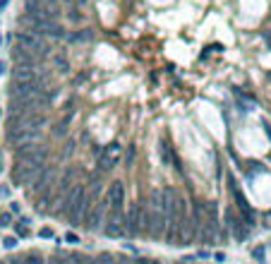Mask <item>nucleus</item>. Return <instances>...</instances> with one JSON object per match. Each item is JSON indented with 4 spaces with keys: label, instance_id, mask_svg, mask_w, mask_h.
<instances>
[{
    "label": "nucleus",
    "instance_id": "1",
    "mask_svg": "<svg viewBox=\"0 0 271 264\" xmlns=\"http://www.w3.org/2000/svg\"><path fill=\"white\" fill-rule=\"evenodd\" d=\"M48 159V149L41 147L39 142H27L17 147V161L27 163V166H41Z\"/></svg>",
    "mask_w": 271,
    "mask_h": 264
},
{
    "label": "nucleus",
    "instance_id": "2",
    "mask_svg": "<svg viewBox=\"0 0 271 264\" xmlns=\"http://www.w3.org/2000/svg\"><path fill=\"white\" fill-rule=\"evenodd\" d=\"M24 24H29L31 34H48V36H55V39H63L65 36V29L55 22V20H48V17H29L24 15Z\"/></svg>",
    "mask_w": 271,
    "mask_h": 264
},
{
    "label": "nucleus",
    "instance_id": "3",
    "mask_svg": "<svg viewBox=\"0 0 271 264\" xmlns=\"http://www.w3.org/2000/svg\"><path fill=\"white\" fill-rule=\"evenodd\" d=\"M166 214L161 211H154V209H144V216H142V231L151 235V238H161L166 233Z\"/></svg>",
    "mask_w": 271,
    "mask_h": 264
},
{
    "label": "nucleus",
    "instance_id": "4",
    "mask_svg": "<svg viewBox=\"0 0 271 264\" xmlns=\"http://www.w3.org/2000/svg\"><path fill=\"white\" fill-rule=\"evenodd\" d=\"M17 46L29 51V53H34V56H39V58L51 53V48L41 41V36H39V34H31V31H20V34H17Z\"/></svg>",
    "mask_w": 271,
    "mask_h": 264
},
{
    "label": "nucleus",
    "instance_id": "5",
    "mask_svg": "<svg viewBox=\"0 0 271 264\" xmlns=\"http://www.w3.org/2000/svg\"><path fill=\"white\" fill-rule=\"evenodd\" d=\"M106 209H108V202H94L91 209L86 211V219H84V223H86V228L89 231H99L101 226H104V221H106Z\"/></svg>",
    "mask_w": 271,
    "mask_h": 264
},
{
    "label": "nucleus",
    "instance_id": "6",
    "mask_svg": "<svg viewBox=\"0 0 271 264\" xmlns=\"http://www.w3.org/2000/svg\"><path fill=\"white\" fill-rule=\"evenodd\" d=\"M120 154H123V147H120L118 142H110L108 147L99 154V168H101V171H110L113 166H118Z\"/></svg>",
    "mask_w": 271,
    "mask_h": 264
},
{
    "label": "nucleus",
    "instance_id": "7",
    "mask_svg": "<svg viewBox=\"0 0 271 264\" xmlns=\"http://www.w3.org/2000/svg\"><path fill=\"white\" fill-rule=\"evenodd\" d=\"M142 216H144V206L142 204L130 206V211H127V216H125V233L127 235L142 233Z\"/></svg>",
    "mask_w": 271,
    "mask_h": 264
},
{
    "label": "nucleus",
    "instance_id": "8",
    "mask_svg": "<svg viewBox=\"0 0 271 264\" xmlns=\"http://www.w3.org/2000/svg\"><path fill=\"white\" fill-rule=\"evenodd\" d=\"M7 140L20 147V144H27V142H36L39 140V130H31V127H12L7 132Z\"/></svg>",
    "mask_w": 271,
    "mask_h": 264
},
{
    "label": "nucleus",
    "instance_id": "9",
    "mask_svg": "<svg viewBox=\"0 0 271 264\" xmlns=\"http://www.w3.org/2000/svg\"><path fill=\"white\" fill-rule=\"evenodd\" d=\"M106 202H108V206L113 211H123L125 209V185L123 183H113L110 185Z\"/></svg>",
    "mask_w": 271,
    "mask_h": 264
},
{
    "label": "nucleus",
    "instance_id": "10",
    "mask_svg": "<svg viewBox=\"0 0 271 264\" xmlns=\"http://www.w3.org/2000/svg\"><path fill=\"white\" fill-rule=\"evenodd\" d=\"M39 171H41V166H17L15 168V173H12V180H15V185H29V183H34L36 176H39Z\"/></svg>",
    "mask_w": 271,
    "mask_h": 264
},
{
    "label": "nucleus",
    "instance_id": "11",
    "mask_svg": "<svg viewBox=\"0 0 271 264\" xmlns=\"http://www.w3.org/2000/svg\"><path fill=\"white\" fill-rule=\"evenodd\" d=\"M226 226L233 231V235H235L238 240H245V235H247V226L238 219V214H235L233 209H228V211H226Z\"/></svg>",
    "mask_w": 271,
    "mask_h": 264
},
{
    "label": "nucleus",
    "instance_id": "12",
    "mask_svg": "<svg viewBox=\"0 0 271 264\" xmlns=\"http://www.w3.org/2000/svg\"><path fill=\"white\" fill-rule=\"evenodd\" d=\"M12 58H15V65H17V67H36V62H39L34 53H29V51L20 48V46L12 51Z\"/></svg>",
    "mask_w": 271,
    "mask_h": 264
},
{
    "label": "nucleus",
    "instance_id": "13",
    "mask_svg": "<svg viewBox=\"0 0 271 264\" xmlns=\"http://www.w3.org/2000/svg\"><path fill=\"white\" fill-rule=\"evenodd\" d=\"M12 82H41V75L34 67H15L12 70Z\"/></svg>",
    "mask_w": 271,
    "mask_h": 264
},
{
    "label": "nucleus",
    "instance_id": "14",
    "mask_svg": "<svg viewBox=\"0 0 271 264\" xmlns=\"http://www.w3.org/2000/svg\"><path fill=\"white\" fill-rule=\"evenodd\" d=\"M125 233V219H123V211H113V216L108 219V226H106V235H123Z\"/></svg>",
    "mask_w": 271,
    "mask_h": 264
},
{
    "label": "nucleus",
    "instance_id": "15",
    "mask_svg": "<svg viewBox=\"0 0 271 264\" xmlns=\"http://www.w3.org/2000/svg\"><path fill=\"white\" fill-rule=\"evenodd\" d=\"M233 195H235L238 209H240V214H243V223H245V226H252V223H254V211H252V206L247 204V200L240 195V190H235Z\"/></svg>",
    "mask_w": 271,
    "mask_h": 264
},
{
    "label": "nucleus",
    "instance_id": "16",
    "mask_svg": "<svg viewBox=\"0 0 271 264\" xmlns=\"http://www.w3.org/2000/svg\"><path fill=\"white\" fill-rule=\"evenodd\" d=\"M75 185H77V176H75V171H67L65 176L60 178V183H58V192H60V195H65V192H70Z\"/></svg>",
    "mask_w": 271,
    "mask_h": 264
},
{
    "label": "nucleus",
    "instance_id": "17",
    "mask_svg": "<svg viewBox=\"0 0 271 264\" xmlns=\"http://www.w3.org/2000/svg\"><path fill=\"white\" fill-rule=\"evenodd\" d=\"M15 264H46V260L41 257V255H36V252H29L24 257H17V260H12Z\"/></svg>",
    "mask_w": 271,
    "mask_h": 264
},
{
    "label": "nucleus",
    "instance_id": "18",
    "mask_svg": "<svg viewBox=\"0 0 271 264\" xmlns=\"http://www.w3.org/2000/svg\"><path fill=\"white\" fill-rule=\"evenodd\" d=\"M159 156H161V161L166 166H170L173 163V159H170V144H168V140H161V144H159Z\"/></svg>",
    "mask_w": 271,
    "mask_h": 264
},
{
    "label": "nucleus",
    "instance_id": "19",
    "mask_svg": "<svg viewBox=\"0 0 271 264\" xmlns=\"http://www.w3.org/2000/svg\"><path fill=\"white\" fill-rule=\"evenodd\" d=\"M264 255H267L264 245H257V247L252 250V260H254V262H264Z\"/></svg>",
    "mask_w": 271,
    "mask_h": 264
},
{
    "label": "nucleus",
    "instance_id": "20",
    "mask_svg": "<svg viewBox=\"0 0 271 264\" xmlns=\"http://www.w3.org/2000/svg\"><path fill=\"white\" fill-rule=\"evenodd\" d=\"M96 262H99V264H115V255H110V252H101V255L96 257Z\"/></svg>",
    "mask_w": 271,
    "mask_h": 264
},
{
    "label": "nucleus",
    "instance_id": "21",
    "mask_svg": "<svg viewBox=\"0 0 271 264\" xmlns=\"http://www.w3.org/2000/svg\"><path fill=\"white\" fill-rule=\"evenodd\" d=\"M94 260H89L86 255H70V264H91Z\"/></svg>",
    "mask_w": 271,
    "mask_h": 264
},
{
    "label": "nucleus",
    "instance_id": "22",
    "mask_svg": "<svg viewBox=\"0 0 271 264\" xmlns=\"http://www.w3.org/2000/svg\"><path fill=\"white\" fill-rule=\"evenodd\" d=\"M46 264H70V257H65V255H55V257H51Z\"/></svg>",
    "mask_w": 271,
    "mask_h": 264
},
{
    "label": "nucleus",
    "instance_id": "23",
    "mask_svg": "<svg viewBox=\"0 0 271 264\" xmlns=\"http://www.w3.org/2000/svg\"><path fill=\"white\" fill-rule=\"evenodd\" d=\"M89 39H91V31L89 29H84L82 34H75V36H72V41H89Z\"/></svg>",
    "mask_w": 271,
    "mask_h": 264
},
{
    "label": "nucleus",
    "instance_id": "24",
    "mask_svg": "<svg viewBox=\"0 0 271 264\" xmlns=\"http://www.w3.org/2000/svg\"><path fill=\"white\" fill-rule=\"evenodd\" d=\"M135 154H137L135 147H127V154H125V163H127V166H132V161H135Z\"/></svg>",
    "mask_w": 271,
    "mask_h": 264
},
{
    "label": "nucleus",
    "instance_id": "25",
    "mask_svg": "<svg viewBox=\"0 0 271 264\" xmlns=\"http://www.w3.org/2000/svg\"><path fill=\"white\" fill-rule=\"evenodd\" d=\"M55 65H58V67H60L63 72H67V67H70V65H67V60H65V58H60V56L55 58Z\"/></svg>",
    "mask_w": 271,
    "mask_h": 264
},
{
    "label": "nucleus",
    "instance_id": "26",
    "mask_svg": "<svg viewBox=\"0 0 271 264\" xmlns=\"http://www.w3.org/2000/svg\"><path fill=\"white\" fill-rule=\"evenodd\" d=\"M10 219H12V216H10L7 211H2V214H0V226H10Z\"/></svg>",
    "mask_w": 271,
    "mask_h": 264
},
{
    "label": "nucleus",
    "instance_id": "27",
    "mask_svg": "<svg viewBox=\"0 0 271 264\" xmlns=\"http://www.w3.org/2000/svg\"><path fill=\"white\" fill-rule=\"evenodd\" d=\"M2 245H5L7 250H12V247L17 245V240H15V238H5V240H2Z\"/></svg>",
    "mask_w": 271,
    "mask_h": 264
},
{
    "label": "nucleus",
    "instance_id": "28",
    "mask_svg": "<svg viewBox=\"0 0 271 264\" xmlns=\"http://www.w3.org/2000/svg\"><path fill=\"white\" fill-rule=\"evenodd\" d=\"M17 235H29V226H22V223H17Z\"/></svg>",
    "mask_w": 271,
    "mask_h": 264
},
{
    "label": "nucleus",
    "instance_id": "29",
    "mask_svg": "<svg viewBox=\"0 0 271 264\" xmlns=\"http://www.w3.org/2000/svg\"><path fill=\"white\" fill-rule=\"evenodd\" d=\"M65 240H67V243H80V238H77L75 233H67L65 235Z\"/></svg>",
    "mask_w": 271,
    "mask_h": 264
},
{
    "label": "nucleus",
    "instance_id": "30",
    "mask_svg": "<svg viewBox=\"0 0 271 264\" xmlns=\"http://www.w3.org/2000/svg\"><path fill=\"white\" fill-rule=\"evenodd\" d=\"M39 235H41V238H53V231H51V228H43Z\"/></svg>",
    "mask_w": 271,
    "mask_h": 264
},
{
    "label": "nucleus",
    "instance_id": "31",
    "mask_svg": "<svg viewBox=\"0 0 271 264\" xmlns=\"http://www.w3.org/2000/svg\"><path fill=\"white\" fill-rule=\"evenodd\" d=\"M115 264H132L127 257H115Z\"/></svg>",
    "mask_w": 271,
    "mask_h": 264
},
{
    "label": "nucleus",
    "instance_id": "32",
    "mask_svg": "<svg viewBox=\"0 0 271 264\" xmlns=\"http://www.w3.org/2000/svg\"><path fill=\"white\" fill-rule=\"evenodd\" d=\"M214 260H216V262H226V255H223V252H216Z\"/></svg>",
    "mask_w": 271,
    "mask_h": 264
},
{
    "label": "nucleus",
    "instance_id": "33",
    "mask_svg": "<svg viewBox=\"0 0 271 264\" xmlns=\"http://www.w3.org/2000/svg\"><path fill=\"white\" fill-rule=\"evenodd\" d=\"M10 195V187H0V197H7Z\"/></svg>",
    "mask_w": 271,
    "mask_h": 264
},
{
    "label": "nucleus",
    "instance_id": "34",
    "mask_svg": "<svg viewBox=\"0 0 271 264\" xmlns=\"http://www.w3.org/2000/svg\"><path fill=\"white\" fill-rule=\"evenodd\" d=\"M135 264H149V260H135Z\"/></svg>",
    "mask_w": 271,
    "mask_h": 264
},
{
    "label": "nucleus",
    "instance_id": "35",
    "mask_svg": "<svg viewBox=\"0 0 271 264\" xmlns=\"http://www.w3.org/2000/svg\"><path fill=\"white\" fill-rule=\"evenodd\" d=\"M2 72H5V62L0 60V75H2Z\"/></svg>",
    "mask_w": 271,
    "mask_h": 264
},
{
    "label": "nucleus",
    "instance_id": "36",
    "mask_svg": "<svg viewBox=\"0 0 271 264\" xmlns=\"http://www.w3.org/2000/svg\"><path fill=\"white\" fill-rule=\"evenodd\" d=\"M264 39H267V43L271 46V34H264Z\"/></svg>",
    "mask_w": 271,
    "mask_h": 264
},
{
    "label": "nucleus",
    "instance_id": "37",
    "mask_svg": "<svg viewBox=\"0 0 271 264\" xmlns=\"http://www.w3.org/2000/svg\"><path fill=\"white\" fill-rule=\"evenodd\" d=\"M188 262H192V260H183V262H178V264H188Z\"/></svg>",
    "mask_w": 271,
    "mask_h": 264
},
{
    "label": "nucleus",
    "instance_id": "38",
    "mask_svg": "<svg viewBox=\"0 0 271 264\" xmlns=\"http://www.w3.org/2000/svg\"><path fill=\"white\" fill-rule=\"evenodd\" d=\"M149 264H161V262H149Z\"/></svg>",
    "mask_w": 271,
    "mask_h": 264
},
{
    "label": "nucleus",
    "instance_id": "39",
    "mask_svg": "<svg viewBox=\"0 0 271 264\" xmlns=\"http://www.w3.org/2000/svg\"><path fill=\"white\" fill-rule=\"evenodd\" d=\"M91 264H99V262H96V260H94V262H91Z\"/></svg>",
    "mask_w": 271,
    "mask_h": 264
},
{
    "label": "nucleus",
    "instance_id": "40",
    "mask_svg": "<svg viewBox=\"0 0 271 264\" xmlns=\"http://www.w3.org/2000/svg\"><path fill=\"white\" fill-rule=\"evenodd\" d=\"M0 171H2V163H0Z\"/></svg>",
    "mask_w": 271,
    "mask_h": 264
},
{
    "label": "nucleus",
    "instance_id": "41",
    "mask_svg": "<svg viewBox=\"0 0 271 264\" xmlns=\"http://www.w3.org/2000/svg\"><path fill=\"white\" fill-rule=\"evenodd\" d=\"M0 264H2V262H0Z\"/></svg>",
    "mask_w": 271,
    "mask_h": 264
}]
</instances>
